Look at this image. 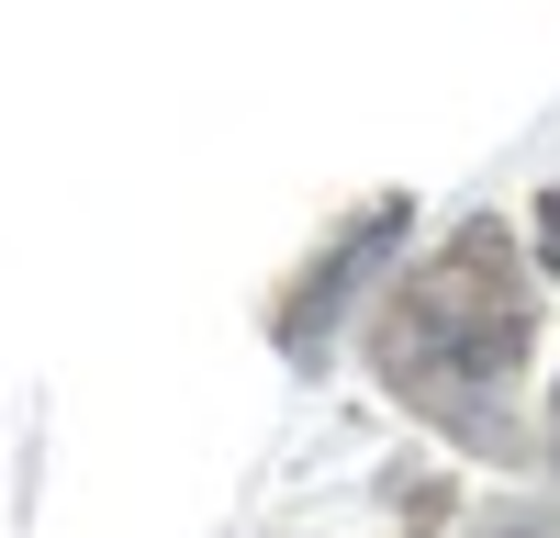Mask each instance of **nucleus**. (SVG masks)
I'll use <instances>...</instances> for the list:
<instances>
[{
  "instance_id": "f257e3e1",
  "label": "nucleus",
  "mask_w": 560,
  "mask_h": 538,
  "mask_svg": "<svg viewBox=\"0 0 560 538\" xmlns=\"http://www.w3.org/2000/svg\"><path fill=\"white\" fill-rule=\"evenodd\" d=\"M527 337H538V314H527V281H516V236H504V224H471V236L438 269H415L404 303L382 314V371L415 404H459V393H493L516 371Z\"/></svg>"
},
{
  "instance_id": "f03ea898",
  "label": "nucleus",
  "mask_w": 560,
  "mask_h": 538,
  "mask_svg": "<svg viewBox=\"0 0 560 538\" xmlns=\"http://www.w3.org/2000/svg\"><path fill=\"white\" fill-rule=\"evenodd\" d=\"M538 258H549V281H560V179H549V202H538Z\"/></svg>"
}]
</instances>
